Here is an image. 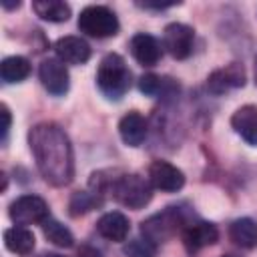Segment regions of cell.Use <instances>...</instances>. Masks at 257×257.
I'll use <instances>...</instances> for the list:
<instances>
[{"label": "cell", "instance_id": "ba28073f", "mask_svg": "<svg viewBox=\"0 0 257 257\" xmlns=\"http://www.w3.org/2000/svg\"><path fill=\"white\" fill-rule=\"evenodd\" d=\"M149 183L165 193H175L183 189L185 185V175L181 169L167 161H153L149 167Z\"/></svg>", "mask_w": 257, "mask_h": 257}, {"label": "cell", "instance_id": "83f0119b", "mask_svg": "<svg viewBox=\"0 0 257 257\" xmlns=\"http://www.w3.org/2000/svg\"><path fill=\"white\" fill-rule=\"evenodd\" d=\"M42 257H62V255H58V253H44Z\"/></svg>", "mask_w": 257, "mask_h": 257}, {"label": "cell", "instance_id": "2e32d148", "mask_svg": "<svg viewBox=\"0 0 257 257\" xmlns=\"http://www.w3.org/2000/svg\"><path fill=\"white\" fill-rule=\"evenodd\" d=\"M118 135L124 145L139 147L147 139V118L137 110L126 112L118 122Z\"/></svg>", "mask_w": 257, "mask_h": 257}, {"label": "cell", "instance_id": "6da1fadb", "mask_svg": "<svg viewBox=\"0 0 257 257\" xmlns=\"http://www.w3.org/2000/svg\"><path fill=\"white\" fill-rule=\"evenodd\" d=\"M28 145L36 167L46 183L54 187L68 185L74 177V157L66 133L54 122H40L30 128Z\"/></svg>", "mask_w": 257, "mask_h": 257}, {"label": "cell", "instance_id": "5b68a950", "mask_svg": "<svg viewBox=\"0 0 257 257\" xmlns=\"http://www.w3.org/2000/svg\"><path fill=\"white\" fill-rule=\"evenodd\" d=\"M10 219L16 225H34V223H44L50 215H48V205L42 197L36 195H22L18 197L10 209H8Z\"/></svg>", "mask_w": 257, "mask_h": 257}, {"label": "cell", "instance_id": "9a60e30c", "mask_svg": "<svg viewBox=\"0 0 257 257\" xmlns=\"http://www.w3.org/2000/svg\"><path fill=\"white\" fill-rule=\"evenodd\" d=\"M217 239H219L217 227L213 223H205V221L187 227L185 233H183V243H185L187 251H191V253L217 243Z\"/></svg>", "mask_w": 257, "mask_h": 257}, {"label": "cell", "instance_id": "44dd1931", "mask_svg": "<svg viewBox=\"0 0 257 257\" xmlns=\"http://www.w3.org/2000/svg\"><path fill=\"white\" fill-rule=\"evenodd\" d=\"M42 231H44V237H46L50 243H54L56 247L68 249V247L74 245L72 233H70L60 221H56V219H52V217H48V219L42 223Z\"/></svg>", "mask_w": 257, "mask_h": 257}, {"label": "cell", "instance_id": "603a6c76", "mask_svg": "<svg viewBox=\"0 0 257 257\" xmlns=\"http://www.w3.org/2000/svg\"><path fill=\"white\" fill-rule=\"evenodd\" d=\"M126 257H155L157 245L149 239H133L122 247Z\"/></svg>", "mask_w": 257, "mask_h": 257}, {"label": "cell", "instance_id": "8992f818", "mask_svg": "<svg viewBox=\"0 0 257 257\" xmlns=\"http://www.w3.org/2000/svg\"><path fill=\"white\" fill-rule=\"evenodd\" d=\"M193 40H195V30L183 22H173L163 32V46L177 60H183L191 54Z\"/></svg>", "mask_w": 257, "mask_h": 257}, {"label": "cell", "instance_id": "d4e9b609", "mask_svg": "<svg viewBox=\"0 0 257 257\" xmlns=\"http://www.w3.org/2000/svg\"><path fill=\"white\" fill-rule=\"evenodd\" d=\"M2 118H4V122H2V137L6 139V135L10 131V122H12V116H10V110H8L6 104H2Z\"/></svg>", "mask_w": 257, "mask_h": 257}, {"label": "cell", "instance_id": "7c38bea8", "mask_svg": "<svg viewBox=\"0 0 257 257\" xmlns=\"http://www.w3.org/2000/svg\"><path fill=\"white\" fill-rule=\"evenodd\" d=\"M131 54L133 58L143 64V66H155L159 60H161V44L155 36L151 34H145V32H139L131 38Z\"/></svg>", "mask_w": 257, "mask_h": 257}, {"label": "cell", "instance_id": "3957f363", "mask_svg": "<svg viewBox=\"0 0 257 257\" xmlns=\"http://www.w3.org/2000/svg\"><path fill=\"white\" fill-rule=\"evenodd\" d=\"M110 193L120 205H124L128 209H143L145 205H149V201L153 197L151 183L147 179H143L141 175H135V173L120 175L114 181Z\"/></svg>", "mask_w": 257, "mask_h": 257}, {"label": "cell", "instance_id": "5bb4252c", "mask_svg": "<svg viewBox=\"0 0 257 257\" xmlns=\"http://www.w3.org/2000/svg\"><path fill=\"white\" fill-rule=\"evenodd\" d=\"M96 231L100 237L108 239V241H124L128 237V231H131V223L128 219L118 213V211H110V213H104L98 223H96Z\"/></svg>", "mask_w": 257, "mask_h": 257}, {"label": "cell", "instance_id": "ffe728a7", "mask_svg": "<svg viewBox=\"0 0 257 257\" xmlns=\"http://www.w3.org/2000/svg\"><path fill=\"white\" fill-rule=\"evenodd\" d=\"M30 74V62L24 56H8L0 64V76L4 82H20Z\"/></svg>", "mask_w": 257, "mask_h": 257}, {"label": "cell", "instance_id": "30bf717a", "mask_svg": "<svg viewBox=\"0 0 257 257\" xmlns=\"http://www.w3.org/2000/svg\"><path fill=\"white\" fill-rule=\"evenodd\" d=\"M245 84V68L237 62H231L223 68H217L207 78V88L213 94L229 92L231 88H239Z\"/></svg>", "mask_w": 257, "mask_h": 257}, {"label": "cell", "instance_id": "cb8c5ba5", "mask_svg": "<svg viewBox=\"0 0 257 257\" xmlns=\"http://www.w3.org/2000/svg\"><path fill=\"white\" fill-rule=\"evenodd\" d=\"M139 90L143 94H149V96H155L163 90V78L157 76V74H145L139 78Z\"/></svg>", "mask_w": 257, "mask_h": 257}, {"label": "cell", "instance_id": "52a82bcc", "mask_svg": "<svg viewBox=\"0 0 257 257\" xmlns=\"http://www.w3.org/2000/svg\"><path fill=\"white\" fill-rule=\"evenodd\" d=\"M38 76H40V82L42 86L54 94V96H62L66 94L68 90V70L64 66V62L60 58H44L40 62V68H38Z\"/></svg>", "mask_w": 257, "mask_h": 257}, {"label": "cell", "instance_id": "e0dca14e", "mask_svg": "<svg viewBox=\"0 0 257 257\" xmlns=\"http://www.w3.org/2000/svg\"><path fill=\"white\" fill-rule=\"evenodd\" d=\"M4 245L14 255H30L34 251L36 239L30 229L16 225V227H10L4 231Z\"/></svg>", "mask_w": 257, "mask_h": 257}, {"label": "cell", "instance_id": "4fadbf2b", "mask_svg": "<svg viewBox=\"0 0 257 257\" xmlns=\"http://www.w3.org/2000/svg\"><path fill=\"white\" fill-rule=\"evenodd\" d=\"M231 126L245 143L257 147V106L245 104L237 108L231 116Z\"/></svg>", "mask_w": 257, "mask_h": 257}, {"label": "cell", "instance_id": "d6986e66", "mask_svg": "<svg viewBox=\"0 0 257 257\" xmlns=\"http://www.w3.org/2000/svg\"><path fill=\"white\" fill-rule=\"evenodd\" d=\"M32 10L46 22H66L70 18V6L60 0H36Z\"/></svg>", "mask_w": 257, "mask_h": 257}, {"label": "cell", "instance_id": "7a4b0ae2", "mask_svg": "<svg viewBox=\"0 0 257 257\" xmlns=\"http://www.w3.org/2000/svg\"><path fill=\"white\" fill-rule=\"evenodd\" d=\"M96 84L106 98L118 100L131 88V70L120 54L108 52L96 70Z\"/></svg>", "mask_w": 257, "mask_h": 257}, {"label": "cell", "instance_id": "4316f807", "mask_svg": "<svg viewBox=\"0 0 257 257\" xmlns=\"http://www.w3.org/2000/svg\"><path fill=\"white\" fill-rule=\"evenodd\" d=\"M2 6H4V8H18L20 2H6V0H2Z\"/></svg>", "mask_w": 257, "mask_h": 257}, {"label": "cell", "instance_id": "ac0fdd59", "mask_svg": "<svg viewBox=\"0 0 257 257\" xmlns=\"http://www.w3.org/2000/svg\"><path fill=\"white\" fill-rule=\"evenodd\" d=\"M229 237L235 245H239L243 249H253V247H257V223L249 217H241L231 223Z\"/></svg>", "mask_w": 257, "mask_h": 257}, {"label": "cell", "instance_id": "7402d4cb", "mask_svg": "<svg viewBox=\"0 0 257 257\" xmlns=\"http://www.w3.org/2000/svg\"><path fill=\"white\" fill-rule=\"evenodd\" d=\"M100 205V199H98V193H88V191H78L70 197V203H68V209H70V215L72 217H78V215H84L88 211H92L94 207Z\"/></svg>", "mask_w": 257, "mask_h": 257}, {"label": "cell", "instance_id": "9c48e42d", "mask_svg": "<svg viewBox=\"0 0 257 257\" xmlns=\"http://www.w3.org/2000/svg\"><path fill=\"white\" fill-rule=\"evenodd\" d=\"M179 227V215L177 211L171 207L159 215H153L151 219H147L141 227L145 239L153 241V243H163L165 239H169Z\"/></svg>", "mask_w": 257, "mask_h": 257}, {"label": "cell", "instance_id": "484cf974", "mask_svg": "<svg viewBox=\"0 0 257 257\" xmlns=\"http://www.w3.org/2000/svg\"><path fill=\"white\" fill-rule=\"evenodd\" d=\"M78 257H100V255H98V251H96V249H92V247L84 245V247H80Z\"/></svg>", "mask_w": 257, "mask_h": 257}, {"label": "cell", "instance_id": "8fae6325", "mask_svg": "<svg viewBox=\"0 0 257 257\" xmlns=\"http://www.w3.org/2000/svg\"><path fill=\"white\" fill-rule=\"evenodd\" d=\"M56 56L66 64H84L90 58V46L80 36H62L54 44Z\"/></svg>", "mask_w": 257, "mask_h": 257}, {"label": "cell", "instance_id": "f1b7e54d", "mask_svg": "<svg viewBox=\"0 0 257 257\" xmlns=\"http://www.w3.org/2000/svg\"><path fill=\"white\" fill-rule=\"evenodd\" d=\"M255 76H257V58H255Z\"/></svg>", "mask_w": 257, "mask_h": 257}, {"label": "cell", "instance_id": "277c9868", "mask_svg": "<svg viewBox=\"0 0 257 257\" xmlns=\"http://www.w3.org/2000/svg\"><path fill=\"white\" fill-rule=\"evenodd\" d=\"M78 28L80 32L94 36V38H108L118 32V18L110 8L92 4L80 10Z\"/></svg>", "mask_w": 257, "mask_h": 257}]
</instances>
